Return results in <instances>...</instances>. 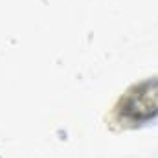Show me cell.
<instances>
[{"label": "cell", "instance_id": "obj_1", "mask_svg": "<svg viewBox=\"0 0 158 158\" xmlns=\"http://www.w3.org/2000/svg\"><path fill=\"white\" fill-rule=\"evenodd\" d=\"M114 118L123 125H142L158 118V77L129 88L116 105Z\"/></svg>", "mask_w": 158, "mask_h": 158}]
</instances>
